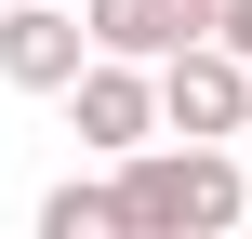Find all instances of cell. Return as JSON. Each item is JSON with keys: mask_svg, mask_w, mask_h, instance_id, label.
<instances>
[{"mask_svg": "<svg viewBox=\"0 0 252 239\" xmlns=\"http://www.w3.org/2000/svg\"><path fill=\"white\" fill-rule=\"evenodd\" d=\"M213 40H226V53L252 67V0H213Z\"/></svg>", "mask_w": 252, "mask_h": 239, "instance_id": "obj_7", "label": "cell"}, {"mask_svg": "<svg viewBox=\"0 0 252 239\" xmlns=\"http://www.w3.org/2000/svg\"><path fill=\"white\" fill-rule=\"evenodd\" d=\"M252 120V67L226 40H186V53H159V133H199V146H226Z\"/></svg>", "mask_w": 252, "mask_h": 239, "instance_id": "obj_2", "label": "cell"}, {"mask_svg": "<svg viewBox=\"0 0 252 239\" xmlns=\"http://www.w3.org/2000/svg\"><path fill=\"white\" fill-rule=\"evenodd\" d=\"M239 146H252V120H239Z\"/></svg>", "mask_w": 252, "mask_h": 239, "instance_id": "obj_8", "label": "cell"}, {"mask_svg": "<svg viewBox=\"0 0 252 239\" xmlns=\"http://www.w3.org/2000/svg\"><path fill=\"white\" fill-rule=\"evenodd\" d=\"M66 120H80V146H146L159 133V67H133V53H80V80H66Z\"/></svg>", "mask_w": 252, "mask_h": 239, "instance_id": "obj_3", "label": "cell"}, {"mask_svg": "<svg viewBox=\"0 0 252 239\" xmlns=\"http://www.w3.org/2000/svg\"><path fill=\"white\" fill-rule=\"evenodd\" d=\"M120 239H213V226H239L252 213V160H226V146H199V133H146V146H120Z\"/></svg>", "mask_w": 252, "mask_h": 239, "instance_id": "obj_1", "label": "cell"}, {"mask_svg": "<svg viewBox=\"0 0 252 239\" xmlns=\"http://www.w3.org/2000/svg\"><path fill=\"white\" fill-rule=\"evenodd\" d=\"M80 27H93V53H133V67H159V53L213 40V0H80Z\"/></svg>", "mask_w": 252, "mask_h": 239, "instance_id": "obj_5", "label": "cell"}, {"mask_svg": "<svg viewBox=\"0 0 252 239\" xmlns=\"http://www.w3.org/2000/svg\"><path fill=\"white\" fill-rule=\"evenodd\" d=\"M80 53H93V27H80L66 0H0V80H13V93H66Z\"/></svg>", "mask_w": 252, "mask_h": 239, "instance_id": "obj_4", "label": "cell"}, {"mask_svg": "<svg viewBox=\"0 0 252 239\" xmlns=\"http://www.w3.org/2000/svg\"><path fill=\"white\" fill-rule=\"evenodd\" d=\"M40 239H120V186H80V173H66V186L40 200Z\"/></svg>", "mask_w": 252, "mask_h": 239, "instance_id": "obj_6", "label": "cell"}]
</instances>
